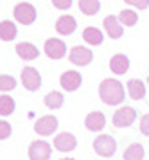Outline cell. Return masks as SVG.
<instances>
[{"label": "cell", "instance_id": "1", "mask_svg": "<svg viewBox=\"0 0 149 160\" xmlns=\"http://www.w3.org/2000/svg\"><path fill=\"white\" fill-rule=\"evenodd\" d=\"M99 97L108 106H119L124 101V87L121 81L106 78L99 85Z\"/></svg>", "mask_w": 149, "mask_h": 160}, {"label": "cell", "instance_id": "2", "mask_svg": "<svg viewBox=\"0 0 149 160\" xmlns=\"http://www.w3.org/2000/svg\"><path fill=\"white\" fill-rule=\"evenodd\" d=\"M135 121H137V110L131 108V106L117 108L113 117H112V122H113L115 128H129Z\"/></svg>", "mask_w": 149, "mask_h": 160}, {"label": "cell", "instance_id": "3", "mask_svg": "<svg viewBox=\"0 0 149 160\" xmlns=\"http://www.w3.org/2000/svg\"><path fill=\"white\" fill-rule=\"evenodd\" d=\"M13 16L18 23L31 25V23L36 20V9H34V6L29 4V2H20V4H16V8H14V11H13Z\"/></svg>", "mask_w": 149, "mask_h": 160}, {"label": "cell", "instance_id": "4", "mask_svg": "<svg viewBox=\"0 0 149 160\" xmlns=\"http://www.w3.org/2000/svg\"><path fill=\"white\" fill-rule=\"evenodd\" d=\"M93 149L99 157H104V158H110L115 151H117V142H115L113 137L110 135H99V137L93 140Z\"/></svg>", "mask_w": 149, "mask_h": 160}, {"label": "cell", "instance_id": "5", "mask_svg": "<svg viewBox=\"0 0 149 160\" xmlns=\"http://www.w3.org/2000/svg\"><path fill=\"white\" fill-rule=\"evenodd\" d=\"M93 59V52L88 49V47H83V45H77L74 47L68 54V61L72 65H77V67H86L90 65Z\"/></svg>", "mask_w": 149, "mask_h": 160}, {"label": "cell", "instance_id": "6", "mask_svg": "<svg viewBox=\"0 0 149 160\" xmlns=\"http://www.w3.org/2000/svg\"><path fill=\"white\" fill-rule=\"evenodd\" d=\"M22 85L27 88L29 92H36L42 87V76L34 67H25L22 70Z\"/></svg>", "mask_w": 149, "mask_h": 160}, {"label": "cell", "instance_id": "7", "mask_svg": "<svg viewBox=\"0 0 149 160\" xmlns=\"http://www.w3.org/2000/svg\"><path fill=\"white\" fill-rule=\"evenodd\" d=\"M57 130V119L54 115H43L34 122V131L42 137H49Z\"/></svg>", "mask_w": 149, "mask_h": 160}, {"label": "cell", "instance_id": "8", "mask_svg": "<svg viewBox=\"0 0 149 160\" xmlns=\"http://www.w3.org/2000/svg\"><path fill=\"white\" fill-rule=\"evenodd\" d=\"M43 51L50 59H61L67 54V45L59 38H49L43 45Z\"/></svg>", "mask_w": 149, "mask_h": 160}, {"label": "cell", "instance_id": "9", "mask_svg": "<svg viewBox=\"0 0 149 160\" xmlns=\"http://www.w3.org/2000/svg\"><path fill=\"white\" fill-rule=\"evenodd\" d=\"M81 83H83V78L77 70H67L59 76V85L67 92H76L81 87Z\"/></svg>", "mask_w": 149, "mask_h": 160}, {"label": "cell", "instance_id": "10", "mask_svg": "<svg viewBox=\"0 0 149 160\" xmlns=\"http://www.w3.org/2000/svg\"><path fill=\"white\" fill-rule=\"evenodd\" d=\"M52 148L45 140H36L29 146V158L31 160H49Z\"/></svg>", "mask_w": 149, "mask_h": 160}, {"label": "cell", "instance_id": "11", "mask_svg": "<svg viewBox=\"0 0 149 160\" xmlns=\"http://www.w3.org/2000/svg\"><path fill=\"white\" fill-rule=\"evenodd\" d=\"M54 148H56L57 151H63V153L74 151L77 148V138L74 137L72 133H68V131H63V133L56 135V138H54Z\"/></svg>", "mask_w": 149, "mask_h": 160}, {"label": "cell", "instance_id": "12", "mask_svg": "<svg viewBox=\"0 0 149 160\" xmlns=\"http://www.w3.org/2000/svg\"><path fill=\"white\" fill-rule=\"evenodd\" d=\"M77 29V22H76V18L70 15H63L57 18L56 22V31L57 34H61V36H70L74 31Z\"/></svg>", "mask_w": 149, "mask_h": 160}, {"label": "cell", "instance_id": "13", "mask_svg": "<svg viewBox=\"0 0 149 160\" xmlns=\"http://www.w3.org/2000/svg\"><path fill=\"white\" fill-rule=\"evenodd\" d=\"M104 29H106V34L112 40H119V38H122V34H124V27H122V23L119 22V18L113 15H110L104 18Z\"/></svg>", "mask_w": 149, "mask_h": 160}, {"label": "cell", "instance_id": "14", "mask_svg": "<svg viewBox=\"0 0 149 160\" xmlns=\"http://www.w3.org/2000/svg\"><path fill=\"white\" fill-rule=\"evenodd\" d=\"M85 126H86V130H90V131H101L106 126V117L101 112H90L85 119Z\"/></svg>", "mask_w": 149, "mask_h": 160}, {"label": "cell", "instance_id": "15", "mask_svg": "<svg viewBox=\"0 0 149 160\" xmlns=\"http://www.w3.org/2000/svg\"><path fill=\"white\" fill-rule=\"evenodd\" d=\"M110 70L117 76H122L129 70V58L126 54H115L113 58L110 59Z\"/></svg>", "mask_w": 149, "mask_h": 160}, {"label": "cell", "instance_id": "16", "mask_svg": "<svg viewBox=\"0 0 149 160\" xmlns=\"http://www.w3.org/2000/svg\"><path fill=\"white\" fill-rule=\"evenodd\" d=\"M16 54L20 56L22 59L25 61H31V59H36L40 56V51L34 43H29V42H22V43L16 45Z\"/></svg>", "mask_w": 149, "mask_h": 160}, {"label": "cell", "instance_id": "17", "mask_svg": "<svg viewBox=\"0 0 149 160\" xmlns=\"http://www.w3.org/2000/svg\"><path fill=\"white\" fill-rule=\"evenodd\" d=\"M128 95L133 101H140L146 97V85L140 79H129L128 81Z\"/></svg>", "mask_w": 149, "mask_h": 160}, {"label": "cell", "instance_id": "18", "mask_svg": "<svg viewBox=\"0 0 149 160\" xmlns=\"http://www.w3.org/2000/svg\"><path fill=\"white\" fill-rule=\"evenodd\" d=\"M146 157V151H144V146L140 142H133V144H129L124 153H122V158L124 160H144Z\"/></svg>", "mask_w": 149, "mask_h": 160}, {"label": "cell", "instance_id": "19", "mask_svg": "<svg viewBox=\"0 0 149 160\" xmlns=\"http://www.w3.org/2000/svg\"><path fill=\"white\" fill-rule=\"evenodd\" d=\"M83 40H85L88 45H101L102 43V40H104V36H102V32H101L97 27H86L85 31H83Z\"/></svg>", "mask_w": 149, "mask_h": 160}, {"label": "cell", "instance_id": "20", "mask_svg": "<svg viewBox=\"0 0 149 160\" xmlns=\"http://www.w3.org/2000/svg\"><path fill=\"white\" fill-rule=\"evenodd\" d=\"M16 34H18V31H16V25L13 22H9V20L0 22V40L13 42L14 38H16Z\"/></svg>", "mask_w": 149, "mask_h": 160}, {"label": "cell", "instance_id": "21", "mask_svg": "<svg viewBox=\"0 0 149 160\" xmlns=\"http://www.w3.org/2000/svg\"><path fill=\"white\" fill-rule=\"evenodd\" d=\"M117 18H119V22H121L124 27H133V25H137V22H138V13L133 11V9H122L121 13L117 15Z\"/></svg>", "mask_w": 149, "mask_h": 160}, {"label": "cell", "instance_id": "22", "mask_svg": "<svg viewBox=\"0 0 149 160\" xmlns=\"http://www.w3.org/2000/svg\"><path fill=\"white\" fill-rule=\"evenodd\" d=\"M79 9L81 13L86 16H93L99 13L101 9V2L99 0H79Z\"/></svg>", "mask_w": 149, "mask_h": 160}, {"label": "cell", "instance_id": "23", "mask_svg": "<svg viewBox=\"0 0 149 160\" xmlns=\"http://www.w3.org/2000/svg\"><path fill=\"white\" fill-rule=\"evenodd\" d=\"M63 101L65 97L61 92H49V94L45 95V99H43V102H45V106L50 110H57L63 106Z\"/></svg>", "mask_w": 149, "mask_h": 160}, {"label": "cell", "instance_id": "24", "mask_svg": "<svg viewBox=\"0 0 149 160\" xmlns=\"http://www.w3.org/2000/svg\"><path fill=\"white\" fill-rule=\"evenodd\" d=\"M14 112V99L11 95H0V115L7 117Z\"/></svg>", "mask_w": 149, "mask_h": 160}, {"label": "cell", "instance_id": "25", "mask_svg": "<svg viewBox=\"0 0 149 160\" xmlns=\"http://www.w3.org/2000/svg\"><path fill=\"white\" fill-rule=\"evenodd\" d=\"M14 87H16V79H14L13 76H7V74H2L0 76V90L2 92H9Z\"/></svg>", "mask_w": 149, "mask_h": 160}, {"label": "cell", "instance_id": "26", "mask_svg": "<svg viewBox=\"0 0 149 160\" xmlns=\"http://www.w3.org/2000/svg\"><path fill=\"white\" fill-rule=\"evenodd\" d=\"M11 135V126H9V122H6L4 119H0V140L2 138H7Z\"/></svg>", "mask_w": 149, "mask_h": 160}, {"label": "cell", "instance_id": "27", "mask_svg": "<svg viewBox=\"0 0 149 160\" xmlns=\"http://www.w3.org/2000/svg\"><path fill=\"white\" fill-rule=\"evenodd\" d=\"M140 131H142V135L149 137V113L140 117Z\"/></svg>", "mask_w": 149, "mask_h": 160}, {"label": "cell", "instance_id": "28", "mask_svg": "<svg viewBox=\"0 0 149 160\" xmlns=\"http://www.w3.org/2000/svg\"><path fill=\"white\" fill-rule=\"evenodd\" d=\"M126 4L133 6L137 9H147L149 8V0H124Z\"/></svg>", "mask_w": 149, "mask_h": 160}, {"label": "cell", "instance_id": "29", "mask_svg": "<svg viewBox=\"0 0 149 160\" xmlns=\"http://www.w3.org/2000/svg\"><path fill=\"white\" fill-rule=\"evenodd\" d=\"M52 6H54L56 9L67 11V9H70V6H72V0H52Z\"/></svg>", "mask_w": 149, "mask_h": 160}, {"label": "cell", "instance_id": "30", "mask_svg": "<svg viewBox=\"0 0 149 160\" xmlns=\"http://www.w3.org/2000/svg\"><path fill=\"white\" fill-rule=\"evenodd\" d=\"M61 160H76V158H61Z\"/></svg>", "mask_w": 149, "mask_h": 160}, {"label": "cell", "instance_id": "31", "mask_svg": "<svg viewBox=\"0 0 149 160\" xmlns=\"http://www.w3.org/2000/svg\"><path fill=\"white\" fill-rule=\"evenodd\" d=\"M147 85H149V78H147Z\"/></svg>", "mask_w": 149, "mask_h": 160}]
</instances>
